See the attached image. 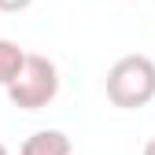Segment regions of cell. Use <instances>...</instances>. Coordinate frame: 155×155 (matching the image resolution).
<instances>
[{
	"label": "cell",
	"instance_id": "obj_1",
	"mask_svg": "<svg viewBox=\"0 0 155 155\" xmlns=\"http://www.w3.org/2000/svg\"><path fill=\"white\" fill-rule=\"evenodd\" d=\"M107 100L122 111H137L155 100V59L151 55H122L107 70Z\"/></svg>",
	"mask_w": 155,
	"mask_h": 155
},
{
	"label": "cell",
	"instance_id": "obj_2",
	"mask_svg": "<svg viewBox=\"0 0 155 155\" xmlns=\"http://www.w3.org/2000/svg\"><path fill=\"white\" fill-rule=\"evenodd\" d=\"M11 107L18 111H45L55 96H59V67L41 52H26V63L18 78L4 89Z\"/></svg>",
	"mask_w": 155,
	"mask_h": 155
},
{
	"label": "cell",
	"instance_id": "obj_3",
	"mask_svg": "<svg viewBox=\"0 0 155 155\" xmlns=\"http://www.w3.org/2000/svg\"><path fill=\"white\" fill-rule=\"evenodd\" d=\"M18 155H74V144L63 129H37L22 140Z\"/></svg>",
	"mask_w": 155,
	"mask_h": 155
},
{
	"label": "cell",
	"instance_id": "obj_4",
	"mask_svg": "<svg viewBox=\"0 0 155 155\" xmlns=\"http://www.w3.org/2000/svg\"><path fill=\"white\" fill-rule=\"evenodd\" d=\"M26 63V48H18V41H8V37H0V89H8L18 70Z\"/></svg>",
	"mask_w": 155,
	"mask_h": 155
},
{
	"label": "cell",
	"instance_id": "obj_5",
	"mask_svg": "<svg viewBox=\"0 0 155 155\" xmlns=\"http://www.w3.org/2000/svg\"><path fill=\"white\" fill-rule=\"evenodd\" d=\"M33 4V0H0V11L4 15H18V11H26Z\"/></svg>",
	"mask_w": 155,
	"mask_h": 155
},
{
	"label": "cell",
	"instance_id": "obj_6",
	"mask_svg": "<svg viewBox=\"0 0 155 155\" xmlns=\"http://www.w3.org/2000/svg\"><path fill=\"white\" fill-rule=\"evenodd\" d=\"M144 155H155V137H151V140L144 144Z\"/></svg>",
	"mask_w": 155,
	"mask_h": 155
},
{
	"label": "cell",
	"instance_id": "obj_7",
	"mask_svg": "<svg viewBox=\"0 0 155 155\" xmlns=\"http://www.w3.org/2000/svg\"><path fill=\"white\" fill-rule=\"evenodd\" d=\"M0 155H11V151H8V148H4V144H0Z\"/></svg>",
	"mask_w": 155,
	"mask_h": 155
}]
</instances>
